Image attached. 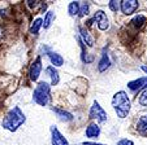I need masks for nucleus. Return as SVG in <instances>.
I'll return each mask as SVG.
<instances>
[{"instance_id":"nucleus-1","label":"nucleus","mask_w":147,"mask_h":145,"mask_svg":"<svg viewBox=\"0 0 147 145\" xmlns=\"http://www.w3.org/2000/svg\"><path fill=\"white\" fill-rule=\"evenodd\" d=\"M25 120H26L25 114L21 112V109H20L18 106H14L13 109H11L7 113V115L3 119L1 126L5 130H8V131L14 132V131H17L18 127H21L25 123Z\"/></svg>"},{"instance_id":"nucleus-2","label":"nucleus","mask_w":147,"mask_h":145,"mask_svg":"<svg viewBox=\"0 0 147 145\" xmlns=\"http://www.w3.org/2000/svg\"><path fill=\"white\" fill-rule=\"evenodd\" d=\"M112 106H113L117 117L120 118L128 117L129 112H130V100H129L128 95L124 91L117 92L113 96V99H112Z\"/></svg>"},{"instance_id":"nucleus-3","label":"nucleus","mask_w":147,"mask_h":145,"mask_svg":"<svg viewBox=\"0 0 147 145\" xmlns=\"http://www.w3.org/2000/svg\"><path fill=\"white\" fill-rule=\"evenodd\" d=\"M33 99L38 105L46 106L48 104V101H50V86L46 82H40L34 90Z\"/></svg>"},{"instance_id":"nucleus-4","label":"nucleus","mask_w":147,"mask_h":145,"mask_svg":"<svg viewBox=\"0 0 147 145\" xmlns=\"http://www.w3.org/2000/svg\"><path fill=\"white\" fill-rule=\"evenodd\" d=\"M98 22V27L100 29V30H107V29L109 27V21H108V18H107V16H106V13L103 11H98V12H95V14H94V17H92V19H90L89 22H87V26H91L92 25V22Z\"/></svg>"},{"instance_id":"nucleus-5","label":"nucleus","mask_w":147,"mask_h":145,"mask_svg":"<svg viewBox=\"0 0 147 145\" xmlns=\"http://www.w3.org/2000/svg\"><path fill=\"white\" fill-rule=\"evenodd\" d=\"M90 118L91 119H96L98 122H106L107 120V113L103 110V108L99 105L98 101H94L90 110Z\"/></svg>"},{"instance_id":"nucleus-6","label":"nucleus","mask_w":147,"mask_h":145,"mask_svg":"<svg viewBox=\"0 0 147 145\" xmlns=\"http://www.w3.org/2000/svg\"><path fill=\"white\" fill-rule=\"evenodd\" d=\"M40 71H42V60L40 57H38L33 63L30 65V69H29V77L33 82L38 80L39 75H40Z\"/></svg>"},{"instance_id":"nucleus-7","label":"nucleus","mask_w":147,"mask_h":145,"mask_svg":"<svg viewBox=\"0 0 147 145\" xmlns=\"http://www.w3.org/2000/svg\"><path fill=\"white\" fill-rule=\"evenodd\" d=\"M120 4H121L122 13L126 14V16L133 14L137 11V8H138V1L137 0H122Z\"/></svg>"},{"instance_id":"nucleus-8","label":"nucleus","mask_w":147,"mask_h":145,"mask_svg":"<svg viewBox=\"0 0 147 145\" xmlns=\"http://www.w3.org/2000/svg\"><path fill=\"white\" fill-rule=\"evenodd\" d=\"M51 134H52V145H69L68 140L60 134V131L55 126L51 127Z\"/></svg>"},{"instance_id":"nucleus-9","label":"nucleus","mask_w":147,"mask_h":145,"mask_svg":"<svg viewBox=\"0 0 147 145\" xmlns=\"http://www.w3.org/2000/svg\"><path fill=\"white\" fill-rule=\"evenodd\" d=\"M128 87H129V90L134 91V92L143 90V88L147 87V77L138 78V79H136V80H131V82L128 83Z\"/></svg>"},{"instance_id":"nucleus-10","label":"nucleus","mask_w":147,"mask_h":145,"mask_svg":"<svg viewBox=\"0 0 147 145\" xmlns=\"http://www.w3.org/2000/svg\"><path fill=\"white\" fill-rule=\"evenodd\" d=\"M100 135V127L96 123H91L89 124V127L86 128V136L90 139H96Z\"/></svg>"},{"instance_id":"nucleus-11","label":"nucleus","mask_w":147,"mask_h":145,"mask_svg":"<svg viewBox=\"0 0 147 145\" xmlns=\"http://www.w3.org/2000/svg\"><path fill=\"white\" fill-rule=\"evenodd\" d=\"M80 34H81V38H82L83 43H86L89 47L94 45V39H92V36L90 35V33L86 30V29H85V27H80Z\"/></svg>"},{"instance_id":"nucleus-12","label":"nucleus","mask_w":147,"mask_h":145,"mask_svg":"<svg viewBox=\"0 0 147 145\" xmlns=\"http://www.w3.org/2000/svg\"><path fill=\"white\" fill-rule=\"evenodd\" d=\"M53 112L57 114V117L60 118L61 120H64V122H69V120H73V115L70 114L69 112H65L64 109H60V108H53Z\"/></svg>"},{"instance_id":"nucleus-13","label":"nucleus","mask_w":147,"mask_h":145,"mask_svg":"<svg viewBox=\"0 0 147 145\" xmlns=\"http://www.w3.org/2000/svg\"><path fill=\"white\" fill-rule=\"evenodd\" d=\"M109 65H111V61H109L108 53L104 51L103 55H102V58H100V61H99V66H98V69H99V71H104L109 67Z\"/></svg>"},{"instance_id":"nucleus-14","label":"nucleus","mask_w":147,"mask_h":145,"mask_svg":"<svg viewBox=\"0 0 147 145\" xmlns=\"http://www.w3.org/2000/svg\"><path fill=\"white\" fill-rule=\"evenodd\" d=\"M137 130L139 134L147 135V115H142L137 123Z\"/></svg>"},{"instance_id":"nucleus-15","label":"nucleus","mask_w":147,"mask_h":145,"mask_svg":"<svg viewBox=\"0 0 147 145\" xmlns=\"http://www.w3.org/2000/svg\"><path fill=\"white\" fill-rule=\"evenodd\" d=\"M46 73H47V74L51 77V83H52V86L57 84L59 80H60V77H59L57 70H55V67H53V66H50V67L46 69Z\"/></svg>"},{"instance_id":"nucleus-16","label":"nucleus","mask_w":147,"mask_h":145,"mask_svg":"<svg viewBox=\"0 0 147 145\" xmlns=\"http://www.w3.org/2000/svg\"><path fill=\"white\" fill-rule=\"evenodd\" d=\"M48 57L51 60V63L55 66H63L64 65V58L61 57L59 53H53V52H48Z\"/></svg>"},{"instance_id":"nucleus-17","label":"nucleus","mask_w":147,"mask_h":145,"mask_svg":"<svg viewBox=\"0 0 147 145\" xmlns=\"http://www.w3.org/2000/svg\"><path fill=\"white\" fill-rule=\"evenodd\" d=\"M43 26V19L42 18H36L35 21L31 23L30 26V34H33V35H36V34L39 33V29Z\"/></svg>"},{"instance_id":"nucleus-18","label":"nucleus","mask_w":147,"mask_h":145,"mask_svg":"<svg viewBox=\"0 0 147 145\" xmlns=\"http://www.w3.org/2000/svg\"><path fill=\"white\" fill-rule=\"evenodd\" d=\"M131 23H133V26L136 29H141L142 26L146 23V17L142 16V14H138V16H136L131 19Z\"/></svg>"},{"instance_id":"nucleus-19","label":"nucleus","mask_w":147,"mask_h":145,"mask_svg":"<svg viewBox=\"0 0 147 145\" xmlns=\"http://www.w3.org/2000/svg\"><path fill=\"white\" fill-rule=\"evenodd\" d=\"M68 12H69V14L73 17L80 14V3H78V1H72V3L69 4V7H68Z\"/></svg>"},{"instance_id":"nucleus-20","label":"nucleus","mask_w":147,"mask_h":145,"mask_svg":"<svg viewBox=\"0 0 147 145\" xmlns=\"http://www.w3.org/2000/svg\"><path fill=\"white\" fill-rule=\"evenodd\" d=\"M53 19H55V13H53V12H47V14H46V17H45V21H43V27L48 29Z\"/></svg>"},{"instance_id":"nucleus-21","label":"nucleus","mask_w":147,"mask_h":145,"mask_svg":"<svg viewBox=\"0 0 147 145\" xmlns=\"http://www.w3.org/2000/svg\"><path fill=\"white\" fill-rule=\"evenodd\" d=\"M87 14H89V3L82 1V3H80V16L83 17Z\"/></svg>"},{"instance_id":"nucleus-22","label":"nucleus","mask_w":147,"mask_h":145,"mask_svg":"<svg viewBox=\"0 0 147 145\" xmlns=\"http://www.w3.org/2000/svg\"><path fill=\"white\" fill-rule=\"evenodd\" d=\"M119 3H121V1H116V0H111L109 1V9H111L112 12H117L120 8H121V4H119Z\"/></svg>"},{"instance_id":"nucleus-23","label":"nucleus","mask_w":147,"mask_h":145,"mask_svg":"<svg viewBox=\"0 0 147 145\" xmlns=\"http://www.w3.org/2000/svg\"><path fill=\"white\" fill-rule=\"evenodd\" d=\"M139 104H141L142 106L147 108V90H144L143 92L139 95Z\"/></svg>"},{"instance_id":"nucleus-24","label":"nucleus","mask_w":147,"mask_h":145,"mask_svg":"<svg viewBox=\"0 0 147 145\" xmlns=\"http://www.w3.org/2000/svg\"><path fill=\"white\" fill-rule=\"evenodd\" d=\"M117 145H134V144H133V141H131V140L122 139V140H120L119 144H117Z\"/></svg>"},{"instance_id":"nucleus-25","label":"nucleus","mask_w":147,"mask_h":145,"mask_svg":"<svg viewBox=\"0 0 147 145\" xmlns=\"http://www.w3.org/2000/svg\"><path fill=\"white\" fill-rule=\"evenodd\" d=\"M83 145H103V144H95V142H83Z\"/></svg>"},{"instance_id":"nucleus-26","label":"nucleus","mask_w":147,"mask_h":145,"mask_svg":"<svg viewBox=\"0 0 147 145\" xmlns=\"http://www.w3.org/2000/svg\"><path fill=\"white\" fill-rule=\"evenodd\" d=\"M3 27H1V26H0V38H1V36H3Z\"/></svg>"},{"instance_id":"nucleus-27","label":"nucleus","mask_w":147,"mask_h":145,"mask_svg":"<svg viewBox=\"0 0 147 145\" xmlns=\"http://www.w3.org/2000/svg\"><path fill=\"white\" fill-rule=\"evenodd\" d=\"M142 70L146 71V73H147V66H142Z\"/></svg>"}]
</instances>
